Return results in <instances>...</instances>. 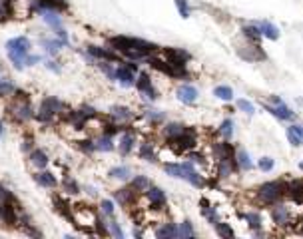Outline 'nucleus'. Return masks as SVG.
Masks as SVG:
<instances>
[{
	"instance_id": "nucleus-34",
	"label": "nucleus",
	"mask_w": 303,
	"mask_h": 239,
	"mask_svg": "<svg viewBox=\"0 0 303 239\" xmlns=\"http://www.w3.org/2000/svg\"><path fill=\"white\" fill-rule=\"evenodd\" d=\"M196 235V231H194V225L190 223V221H181L179 225H177V237H194Z\"/></svg>"
},
{
	"instance_id": "nucleus-41",
	"label": "nucleus",
	"mask_w": 303,
	"mask_h": 239,
	"mask_svg": "<svg viewBox=\"0 0 303 239\" xmlns=\"http://www.w3.org/2000/svg\"><path fill=\"white\" fill-rule=\"evenodd\" d=\"M176 6H177V12L181 18H188L190 16V6H188V0H174Z\"/></svg>"
},
{
	"instance_id": "nucleus-53",
	"label": "nucleus",
	"mask_w": 303,
	"mask_h": 239,
	"mask_svg": "<svg viewBox=\"0 0 303 239\" xmlns=\"http://www.w3.org/2000/svg\"><path fill=\"white\" fill-rule=\"evenodd\" d=\"M2 134H4V122H0V140H2Z\"/></svg>"
},
{
	"instance_id": "nucleus-44",
	"label": "nucleus",
	"mask_w": 303,
	"mask_h": 239,
	"mask_svg": "<svg viewBox=\"0 0 303 239\" xmlns=\"http://www.w3.org/2000/svg\"><path fill=\"white\" fill-rule=\"evenodd\" d=\"M108 233L114 235L116 239H122V237H124L122 227H120V223H116V221H110V223H108Z\"/></svg>"
},
{
	"instance_id": "nucleus-54",
	"label": "nucleus",
	"mask_w": 303,
	"mask_h": 239,
	"mask_svg": "<svg viewBox=\"0 0 303 239\" xmlns=\"http://www.w3.org/2000/svg\"><path fill=\"white\" fill-rule=\"evenodd\" d=\"M299 167H301V169H303V162H301V164H299Z\"/></svg>"
},
{
	"instance_id": "nucleus-13",
	"label": "nucleus",
	"mask_w": 303,
	"mask_h": 239,
	"mask_svg": "<svg viewBox=\"0 0 303 239\" xmlns=\"http://www.w3.org/2000/svg\"><path fill=\"white\" fill-rule=\"evenodd\" d=\"M146 195H148V199H150L152 207L160 209V207H164V205H166V193H164V191H162L160 188H154V186H150V188L146 190Z\"/></svg>"
},
{
	"instance_id": "nucleus-18",
	"label": "nucleus",
	"mask_w": 303,
	"mask_h": 239,
	"mask_svg": "<svg viewBox=\"0 0 303 239\" xmlns=\"http://www.w3.org/2000/svg\"><path fill=\"white\" fill-rule=\"evenodd\" d=\"M287 140H289V143L295 145V147L303 145V126H299V124L289 126V128H287Z\"/></svg>"
},
{
	"instance_id": "nucleus-17",
	"label": "nucleus",
	"mask_w": 303,
	"mask_h": 239,
	"mask_svg": "<svg viewBox=\"0 0 303 239\" xmlns=\"http://www.w3.org/2000/svg\"><path fill=\"white\" fill-rule=\"evenodd\" d=\"M257 28H259L261 36H265V38H269V40H278V38H279V28H278L276 24L267 22V20L257 22Z\"/></svg>"
},
{
	"instance_id": "nucleus-8",
	"label": "nucleus",
	"mask_w": 303,
	"mask_h": 239,
	"mask_svg": "<svg viewBox=\"0 0 303 239\" xmlns=\"http://www.w3.org/2000/svg\"><path fill=\"white\" fill-rule=\"evenodd\" d=\"M10 112L18 118V120H22V122H26V120H30L34 114H32V106H30V102H28V98H18L12 106H10Z\"/></svg>"
},
{
	"instance_id": "nucleus-21",
	"label": "nucleus",
	"mask_w": 303,
	"mask_h": 239,
	"mask_svg": "<svg viewBox=\"0 0 303 239\" xmlns=\"http://www.w3.org/2000/svg\"><path fill=\"white\" fill-rule=\"evenodd\" d=\"M30 164L38 169H44L48 166V156H46L44 149H34V152L30 154Z\"/></svg>"
},
{
	"instance_id": "nucleus-14",
	"label": "nucleus",
	"mask_w": 303,
	"mask_h": 239,
	"mask_svg": "<svg viewBox=\"0 0 303 239\" xmlns=\"http://www.w3.org/2000/svg\"><path fill=\"white\" fill-rule=\"evenodd\" d=\"M237 52H239L241 58L250 60V62H255V60H265V52L259 46H246V48H239Z\"/></svg>"
},
{
	"instance_id": "nucleus-9",
	"label": "nucleus",
	"mask_w": 303,
	"mask_h": 239,
	"mask_svg": "<svg viewBox=\"0 0 303 239\" xmlns=\"http://www.w3.org/2000/svg\"><path fill=\"white\" fill-rule=\"evenodd\" d=\"M181 169H184V179H186V182H190L194 188H202L203 186V177L194 169L192 162H184V164H181Z\"/></svg>"
},
{
	"instance_id": "nucleus-46",
	"label": "nucleus",
	"mask_w": 303,
	"mask_h": 239,
	"mask_svg": "<svg viewBox=\"0 0 303 239\" xmlns=\"http://www.w3.org/2000/svg\"><path fill=\"white\" fill-rule=\"evenodd\" d=\"M100 207H102V214H104V217H114V203H112L110 199H104Z\"/></svg>"
},
{
	"instance_id": "nucleus-12",
	"label": "nucleus",
	"mask_w": 303,
	"mask_h": 239,
	"mask_svg": "<svg viewBox=\"0 0 303 239\" xmlns=\"http://www.w3.org/2000/svg\"><path fill=\"white\" fill-rule=\"evenodd\" d=\"M176 96H177L179 102H184V104H194L198 100V90L194 86H190V84H184V86L177 88Z\"/></svg>"
},
{
	"instance_id": "nucleus-35",
	"label": "nucleus",
	"mask_w": 303,
	"mask_h": 239,
	"mask_svg": "<svg viewBox=\"0 0 303 239\" xmlns=\"http://www.w3.org/2000/svg\"><path fill=\"white\" fill-rule=\"evenodd\" d=\"M164 169H166V173L172 175V177L184 179V169H181V164H166Z\"/></svg>"
},
{
	"instance_id": "nucleus-2",
	"label": "nucleus",
	"mask_w": 303,
	"mask_h": 239,
	"mask_svg": "<svg viewBox=\"0 0 303 239\" xmlns=\"http://www.w3.org/2000/svg\"><path fill=\"white\" fill-rule=\"evenodd\" d=\"M30 48H32V44H30V40L26 36H16V38H10L6 42V54H8L10 62L14 64L16 70H22L26 66Z\"/></svg>"
},
{
	"instance_id": "nucleus-24",
	"label": "nucleus",
	"mask_w": 303,
	"mask_h": 239,
	"mask_svg": "<svg viewBox=\"0 0 303 239\" xmlns=\"http://www.w3.org/2000/svg\"><path fill=\"white\" fill-rule=\"evenodd\" d=\"M188 128L184 126V124H177V122H174V124H168L166 128H164V136L168 138V140H174V138H177V136H181Z\"/></svg>"
},
{
	"instance_id": "nucleus-32",
	"label": "nucleus",
	"mask_w": 303,
	"mask_h": 239,
	"mask_svg": "<svg viewBox=\"0 0 303 239\" xmlns=\"http://www.w3.org/2000/svg\"><path fill=\"white\" fill-rule=\"evenodd\" d=\"M40 44L46 48V52H48V54H56V52L60 50V46H64L60 40H56V36H54V38H42V40H40Z\"/></svg>"
},
{
	"instance_id": "nucleus-50",
	"label": "nucleus",
	"mask_w": 303,
	"mask_h": 239,
	"mask_svg": "<svg viewBox=\"0 0 303 239\" xmlns=\"http://www.w3.org/2000/svg\"><path fill=\"white\" fill-rule=\"evenodd\" d=\"M80 143H82L80 147L84 149V152H88V154H92L94 149H96V143H94V142H90V140H88V142H80Z\"/></svg>"
},
{
	"instance_id": "nucleus-20",
	"label": "nucleus",
	"mask_w": 303,
	"mask_h": 239,
	"mask_svg": "<svg viewBox=\"0 0 303 239\" xmlns=\"http://www.w3.org/2000/svg\"><path fill=\"white\" fill-rule=\"evenodd\" d=\"M110 114H112V118L116 120V122H120V124H122V122H130V120L134 118V114L128 108H124V106H114Z\"/></svg>"
},
{
	"instance_id": "nucleus-48",
	"label": "nucleus",
	"mask_w": 303,
	"mask_h": 239,
	"mask_svg": "<svg viewBox=\"0 0 303 239\" xmlns=\"http://www.w3.org/2000/svg\"><path fill=\"white\" fill-rule=\"evenodd\" d=\"M64 188H66V191H68V193H78V191H80L78 184L74 182V179H70V177H68L66 182H64Z\"/></svg>"
},
{
	"instance_id": "nucleus-37",
	"label": "nucleus",
	"mask_w": 303,
	"mask_h": 239,
	"mask_svg": "<svg viewBox=\"0 0 303 239\" xmlns=\"http://www.w3.org/2000/svg\"><path fill=\"white\" fill-rule=\"evenodd\" d=\"M148 188H150L148 177H144V175H136V177L132 179V190H134V191H144V190H148Z\"/></svg>"
},
{
	"instance_id": "nucleus-38",
	"label": "nucleus",
	"mask_w": 303,
	"mask_h": 239,
	"mask_svg": "<svg viewBox=\"0 0 303 239\" xmlns=\"http://www.w3.org/2000/svg\"><path fill=\"white\" fill-rule=\"evenodd\" d=\"M220 134L226 138V140H229L231 136H233V120H224L222 122V126H220Z\"/></svg>"
},
{
	"instance_id": "nucleus-7",
	"label": "nucleus",
	"mask_w": 303,
	"mask_h": 239,
	"mask_svg": "<svg viewBox=\"0 0 303 239\" xmlns=\"http://www.w3.org/2000/svg\"><path fill=\"white\" fill-rule=\"evenodd\" d=\"M134 84H136L138 92H140L144 98H148V100H156V98H158V92H156V88L152 86V80H150L148 74H140V78H138Z\"/></svg>"
},
{
	"instance_id": "nucleus-16",
	"label": "nucleus",
	"mask_w": 303,
	"mask_h": 239,
	"mask_svg": "<svg viewBox=\"0 0 303 239\" xmlns=\"http://www.w3.org/2000/svg\"><path fill=\"white\" fill-rule=\"evenodd\" d=\"M34 182L40 184L42 188H56V186H58L56 175L50 173V171H44V169H38V173L34 175Z\"/></svg>"
},
{
	"instance_id": "nucleus-1",
	"label": "nucleus",
	"mask_w": 303,
	"mask_h": 239,
	"mask_svg": "<svg viewBox=\"0 0 303 239\" xmlns=\"http://www.w3.org/2000/svg\"><path fill=\"white\" fill-rule=\"evenodd\" d=\"M108 42H110L112 50L122 52L130 60H148V56L158 52L156 44L142 40V38H132V36H114Z\"/></svg>"
},
{
	"instance_id": "nucleus-28",
	"label": "nucleus",
	"mask_w": 303,
	"mask_h": 239,
	"mask_svg": "<svg viewBox=\"0 0 303 239\" xmlns=\"http://www.w3.org/2000/svg\"><path fill=\"white\" fill-rule=\"evenodd\" d=\"M156 237H168V239H172V237H177V225L176 223H164L158 231H156Z\"/></svg>"
},
{
	"instance_id": "nucleus-52",
	"label": "nucleus",
	"mask_w": 303,
	"mask_h": 239,
	"mask_svg": "<svg viewBox=\"0 0 303 239\" xmlns=\"http://www.w3.org/2000/svg\"><path fill=\"white\" fill-rule=\"evenodd\" d=\"M30 143H32V142H30V140L22 142V149H24V152H28V149H30Z\"/></svg>"
},
{
	"instance_id": "nucleus-5",
	"label": "nucleus",
	"mask_w": 303,
	"mask_h": 239,
	"mask_svg": "<svg viewBox=\"0 0 303 239\" xmlns=\"http://www.w3.org/2000/svg\"><path fill=\"white\" fill-rule=\"evenodd\" d=\"M138 70V66L134 64V62H124L122 66H118L116 70H114V82H120L122 86H134V82H136V72Z\"/></svg>"
},
{
	"instance_id": "nucleus-40",
	"label": "nucleus",
	"mask_w": 303,
	"mask_h": 239,
	"mask_svg": "<svg viewBox=\"0 0 303 239\" xmlns=\"http://www.w3.org/2000/svg\"><path fill=\"white\" fill-rule=\"evenodd\" d=\"M237 108H239L241 112H246L248 116H253V114H255V106H253L250 100H244V98L237 100Z\"/></svg>"
},
{
	"instance_id": "nucleus-43",
	"label": "nucleus",
	"mask_w": 303,
	"mask_h": 239,
	"mask_svg": "<svg viewBox=\"0 0 303 239\" xmlns=\"http://www.w3.org/2000/svg\"><path fill=\"white\" fill-rule=\"evenodd\" d=\"M214 227H216V231H218L222 237H233V229H231L227 223H222V221H218Z\"/></svg>"
},
{
	"instance_id": "nucleus-4",
	"label": "nucleus",
	"mask_w": 303,
	"mask_h": 239,
	"mask_svg": "<svg viewBox=\"0 0 303 239\" xmlns=\"http://www.w3.org/2000/svg\"><path fill=\"white\" fill-rule=\"evenodd\" d=\"M62 110H64V104L60 102L58 98L50 96V98H44L42 100V104H40V108H38V112L34 116H36L38 122L48 124V122H52V120L56 118V114H60Z\"/></svg>"
},
{
	"instance_id": "nucleus-45",
	"label": "nucleus",
	"mask_w": 303,
	"mask_h": 239,
	"mask_svg": "<svg viewBox=\"0 0 303 239\" xmlns=\"http://www.w3.org/2000/svg\"><path fill=\"white\" fill-rule=\"evenodd\" d=\"M257 166H259L261 171H271V169H274V166H276V162H274V158H261L257 162Z\"/></svg>"
},
{
	"instance_id": "nucleus-15",
	"label": "nucleus",
	"mask_w": 303,
	"mask_h": 239,
	"mask_svg": "<svg viewBox=\"0 0 303 239\" xmlns=\"http://www.w3.org/2000/svg\"><path fill=\"white\" fill-rule=\"evenodd\" d=\"M134 143H136L134 134L124 132L122 136H120V143H118V152H120V156H128V154L132 152V149H134Z\"/></svg>"
},
{
	"instance_id": "nucleus-29",
	"label": "nucleus",
	"mask_w": 303,
	"mask_h": 239,
	"mask_svg": "<svg viewBox=\"0 0 303 239\" xmlns=\"http://www.w3.org/2000/svg\"><path fill=\"white\" fill-rule=\"evenodd\" d=\"M94 143H96V149H100V152H112V149H114V140H112V136H108V134L100 136Z\"/></svg>"
},
{
	"instance_id": "nucleus-30",
	"label": "nucleus",
	"mask_w": 303,
	"mask_h": 239,
	"mask_svg": "<svg viewBox=\"0 0 303 239\" xmlns=\"http://www.w3.org/2000/svg\"><path fill=\"white\" fill-rule=\"evenodd\" d=\"M214 96L224 100V102H229V100H233V90L229 86H216L214 88Z\"/></svg>"
},
{
	"instance_id": "nucleus-31",
	"label": "nucleus",
	"mask_w": 303,
	"mask_h": 239,
	"mask_svg": "<svg viewBox=\"0 0 303 239\" xmlns=\"http://www.w3.org/2000/svg\"><path fill=\"white\" fill-rule=\"evenodd\" d=\"M241 32H244L250 40H253V42H259V40H261V32H259L257 24H248V26H244V28H241Z\"/></svg>"
},
{
	"instance_id": "nucleus-26",
	"label": "nucleus",
	"mask_w": 303,
	"mask_h": 239,
	"mask_svg": "<svg viewBox=\"0 0 303 239\" xmlns=\"http://www.w3.org/2000/svg\"><path fill=\"white\" fill-rule=\"evenodd\" d=\"M202 205H203V207H202V214H203V217H205L211 225H216V223L220 221V219H218V212H216V207H211L205 199L202 201Z\"/></svg>"
},
{
	"instance_id": "nucleus-36",
	"label": "nucleus",
	"mask_w": 303,
	"mask_h": 239,
	"mask_svg": "<svg viewBox=\"0 0 303 239\" xmlns=\"http://www.w3.org/2000/svg\"><path fill=\"white\" fill-rule=\"evenodd\" d=\"M14 92H16L14 84L6 78H0V96H12Z\"/></svg>"
},
{
	"instance_id": "nucleus-11",
	"label": "nucleus",
	"mask_w": 303,
	"mask_h": 239,
	"mask_svg": "<svg viewBox=\"0 0 303 239\" xmlns=\"http://www.w3.org/2000/svg\"><path fill=\"white\" fill-rule=\"evenodd\" d=\"M166 56H168V62L176 66H186V62L190 60V54L179 48H166Z\"/></svg>"
},
{
	"instance_id": "nucleus-42",
	"label": "nucleus",
	"mask_w": 303,
	"mask_h": 239,
	"mask_svg": "<svg viewBox=\"0 0 303 239\" xmlns=\"http://www.w3.org/2000/svg\"><path fill=\"white\" fill-rule=\"evenodd\" d=\"M246 221H248V225L250 227H253V229H259L261 227V217H259V214H246Z\"/></svg>"
},
{
	"instance_id": "nucleus-39",
	"label": "nucleus",
	"mask_w": 303,
	"mask_h": 239,
	"mask_svg": "<svg viewBox=\"0 0 303 239\" xmlns=\"http://www.w3.org/2000/svg\"><path fill=\"white\" fill-rule=\"evenodd\" d=\"M146 118L150 120L152 124H160V122H164V112H160V110H146Z\"/></svg>"
},
{
	"instance_id": "nucleus-51",
	"label": "nucleus",
	"mask_w": 303,
	"mask_h": 239,
	"mask_svg": "<svg viewBox=\"0 0 303 239\" xmlns=\"http://www.w3.org/2000/svg\"><path fill=\"white\" fill-rule=\"evenodd\" d=\"M46 68H48V70H54V72H60V66H58V62H54V60L46 62Z\"/></svg>"
},
{
	"instance_id": "nucleus-23",
	"label": "nucleus",
	"mask_w": 303,
	"mask_h": 239,
	"mask_svg": "<svg viewBox=\"0 0 303 239\" xmlns=\"http://www.w3.org/2000/svg\"><path fill=\"white\" fill-rule=\"evenodd\" d=\"M235 166L239 169H252L253 167L252 158H250V154L246 152V149H237V154H235Z\"/></svg>"
},
{
	"instance_id": "nucleus-27",
	"label": "nucleus",
	"mask_w": 303,
	"mask_h": 239,
	"mask_svg": "<svg viewBox=\"0 0 303 239\" xmlns=\"http://www.w3.org/2000/svg\"><path fill=\"white\" fill-rule=\"evenodd\" d=\"M108 175H110L112 179H128V177L132 175V169H130L128 166H116V167H112V169L108 171Z\"/></svg>"
},
{
	"instance_id": "nucleus-49",
	"label": "nucleus",
	"mask_w": 303,
	"mask_h": 239,
	"mask_svg": "<svg viewBox=\"0 0 303 239\" xmlns=\"http://www.w3.org/2000/svg\"><path fill=\"white\" fill-rule=\"evenodd\" d=\"M100 68H102V72H104L110 80H114V68H112L108 62H102V64H100Z\"/></svg>"
},
{
	"instance_id": "nucleus-47",
	"label": "nucleus",
	"mask_w": 303,
	"mask_h": 239,
	"mask_svg": "<svg viewBox=\"0 0 303 239\" xmlns=\"http://www.w3.org/2000/svg\"><path fill=\"white\" fill-rule=\"evenodd\" d=\"M10 18V8H8V0H0V20Z\"/></svg>"
},
{
	"instance_id": "nucleus-25",
	"label": "nucleus",
	"mask_w": 303,
	"mask_h": 239,
	"mask_svg": "<svg viewBox=\"0 0 303 239\" xmlns=\"http://www.w3.org/2000/svg\"><path fill=\"white\" fill-rule=\"evenodd\" d=\"M285 191H289L291 199H295L297 203H303V182H291Z\"/></svg>"
},
{
	"instance_id": "nucleus-19",
	"label": "nucleus",
	"mask_w": 303,
	"mask_h": 239,
	"mask_svg": "<svg viewBox=\"0 0 303 239\" xmlns=\"http://www.w3.org/2000/svg\"><path fill=\"white\" fill-rule=\"evenodd\" d=\"M271 219H274L278 225H287L289 223V212L283 205H276L271 209Z\"/></svg>"
},
{
	"instance_id": "nucleus-22",
	"label": "nucleus",
	"mask_w": 303,
	"mask_h": 239,
	"mask_svg": "<svg viewBox=\"0 0 303 239\" xmlns=\"http://www.w3.org/2000/svg\"><path fill=\"white\" fill-rule=\"evenodd\" d=\"M114 199H116L118 203H122V205H128V203H132V199H134V190H132V188L116 190V191H114Z\"/></svg>"
},
{
	"instance_id": "nucleus-10",
	"label": "nucleus",
	"mask_w": 303,
	"mask_h": 239,
	"mask_svg": "<svg viewBox=\"0 0 303 239\" xmlns=\"http://www.w3.org/2000/svg\"><path fill=\"white\" fill-rule=\"evenodd\" d=\"M86 50H88V54H90V56H92V58H96V60H104V62H112V60H118V56H116V52H114L112 48H100V46H88Z\"/></svg>"
},
{
	"instance_id": "nucleus-6",
	"label": "nucleus",
	"mask_w": 303,
	"mask_h": 239,
	"mask_svg": "<svg viewBox=\"0 0 303 239\" xmlns=\"http://www.w3.org/2000/svg\"><path fill=\"white\" fill-rule=\"evenodd\" d=\"M267 108V112L269 114H274L276 118H279V120H293L295 118V114H293V110L291 108H287L285 104H283V100L281 98H278V96H271V104L269 106H265Z\"/></svg>"
},
{
	"instance_id": "nucleus-3",
	"label": "nucleus",
	"mask_w": 303,
	"mask_h": 239,
	"mask_svg": "<svg viewBox=\"0 0 303 239\" xmlns=\"http://www.w3.org/2000/svg\"><path fill=\"white\" fill-rule=\"evenodd\" d=\"M285 188H287V186H285L283 182H267V184H263V186L257 190V197H259L261 203H267V205L278 203V201L283 197Z\"/></svg>"
},
{
	"instance_id": "nucleus-33",
	"label": "nucleus",
	"mask_w": 303,
	"mask_h": 239,
	"mask_svg": "<svg viewBox=\"0 0 303 239\" xmlns=\"http://www.w3.org/2000/svg\"><path fill=\"white\" fill-rule=\"evenodd\" d=\"M140 158L146 162H156V152H154V147H152V143L140 145Z\"/></svg>"
}]
</instances>
